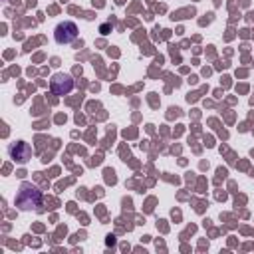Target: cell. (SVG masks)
Segmentation results:
<instances>
[{"mask_svg": "<svg viewBox=\"0 0 254 254\" xmlns=\"http://www.w3.org/2000/svg\"><path fill=\"white\" fill-rule=\"evenodd\" d=\"M8 153H10V157L14 159V161H18V163H28V159L32 157V149H30V145L28 143H24V141H18V143H12L10 147H8Z\"/></svg>", "mask_w": 254, "mask_h": 254, "instance_id": "obj_4", "label": "cell"}, {"mask_svg": "<svg viewBox=\"0 0 254 254\" xmlns=\"http://www.w3.org/2000/svg\"><path fill=\"white\" fill-rule=\"evenodd\" d=\"M16 204L22 210H30V208H38L42 204V192L32 185V183H22L18 194H16Z\"/></svg>", "mask_w": 254, "mask_h": 254, "instance_id": "obj_1", "label": "cell"}, {"mask_svg": "<svg viewBox=\"0 0 254 254\" xmlns=\"http://www.w3.org/2000/svg\"><path fill=\"white\" fill-rule=\"evenodd\" d=\"M50 89L54 95H67L73 89V79L67 73H54L50 79Z\"/></svg>", "mask_w": 254, "mask_h": 254, "instance_id": "obj_3", "label": "cell"}, {"mask_svg": "<svg viewBox=\"0 0 254 254\" xmlns=\"http://www.w3.org/2000/svg\"><path fill=\"white\" fill-rule=\"evenodd\" d=\"M54 38L58 44H71L75 38H77V26L69 20L65 22H60L54 30Z\"/></svg>", "mask_w": 254, "mask_h": 254, "instance_id": "obj_2", "label": "cell"}]
</instances>
